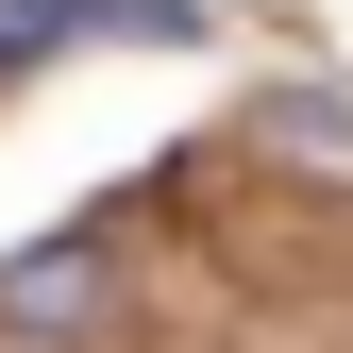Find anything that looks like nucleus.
Segmentation results:
<instances>
[{
	"label": "nucleus",
	"mask_w": 353,
	"mask_h": 353,
	"mask_svg": "<svg viewBox=\"0 0 353 353\" xmlns=\"http://www.w3.org/2000/svg\"><path fill=\"white\" fill-rule=\"evenodd\" d=\"M252 118H270L286 152H353V101H336V84H270V101H252Z\"/></svg>",
	"instance_id": "obj_2"
},
{
	"label": "nucleus",
	"mask_w": 353,
	"mask_h": 353,
	"mask_svg": "<svg viewBox=\"0 0 353 353\" xmlns=\"http://www.w3.org/2000/svg\"><path fill=\"white\" fill-rule=\"evenodd\" d=\"M101 303H118V270H101V236H51V252H17V270H0V336L68 353V336H101Z\"/></svg>",
	"instance_id": "obj_1"
}]
</instances>
